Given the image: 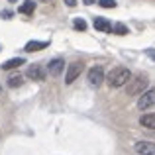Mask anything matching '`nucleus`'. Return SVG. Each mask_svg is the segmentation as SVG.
Masks as SVG:
<instances>
[{
  "mask_svg": "<svg viewBox=\"0 0 155 155\" xmlns=\"http://www.w3.org/2000/svg\"><path fill=\"white\" fill-rule=\"evenodd\" d=\"M132 79V71L128 67H114L108 75H104V81L108 83L110 88H120Z\"/></svg>",
  "mask_w": 155,
  "mask_h": 155,
  "instance_id": "1",
  "label": "nucleus"
},
{
  "mask_svg": "<svg viewBox=\"0 0 155 155\" xmlns=\"http://www.w3.org/2000/svg\"><path fill=\"white\" fill-rule=\"evenodd\" d=\"M124 87H126V92H128V96H140L143 91H147L149 79H147V75L140 73V75L132 77V79H130L128 83L124 84Z\"/></svg>",
  "mask_w": 155,
  "mask_h": 155,
  "instance_id": "2",
  "label": "nucleus"
},
{
  "mask_svg": "<svg viewBox=\"0 0 155 155\" xmlns=\"http://www.w3.org/2000/svg\"><path fill=\"white\" fill-rule=\"evenodd\" d=\"M155 106V88H147V91H143L140 94V98H137V108L140 110H147Z\"/></svg>",
  "mask_w": 155,
  "mask_h": 155,
  "instance_id": "3",
  "label": "nucleus"
},
{
  "mask_svg": "<svg viewBox=\"0 0 155 155\" xmlns=\"http://www.w3.org/2000/svg\"><path fill=\"white\" fill-rule=\"evenodd\" d=\"M83 69H84V65L81 63V61H73L71 65H67V73H65V83H67V84L75 83L77 77L83 73Z\"/></svg>",
  "mask_w": 155,
  "mask_h": 155,
  "instance_id": "4",
  "label": "nucleus"
},
{
  "mask_svg": "<svg viewBox=\"0 0 155 155\" xmlns=\"http://www.w3.org/2000/svg\"><path fill=\"white\" fill-rule=\"evenodd\" d=\"M88 83L92 87H100L104 83V69L100 65H94V67L88 69Z\"/></svg>",
  "mask_w": 155,
  "mask_h": 155,
  "instance_id": "5",
  "label": "nucleus"
},
{
  "mask_svg": "<svg viewBox=\"0 0 155 155\" xmlns=\"http://www.w3.org/2000/svg\"><path fill=\"white\" fill-rule=\"evenodd\" d=\"M45 69L41 67V65H30L28 67V71H26V77L28 79H31V81H45Z\"/></svg>",
  "mask_w": 155,
  "mask_h": 155,
  "instance_id": "6",
  "label": "nucleus"
},
{
  "mask_svg": "<svg viewBox=\"0 0 155 155\" xmlns=\"http://www.w3.org/2000/svg\"><path fill=\"white\" fill-rule=\"evenodd\" d=\"M134 151L137 155H155V141H137Z\"/></svg>",
  "mask_w": 155,
  "mask_h": 155,
  "instance_id": "7",
  "label": "nucleus"
},
{
  "mask_svg": "<svg viewBox=\"0 0 155 155\" xmlns=\"http://www.w3.org/2000/svg\"><path fill=\"white\" fill-rule=\"evenodd\" d=\"M63 71H65V61L61 59V57H55V59L49 61V65H47V73H49L51 77H59Z\"/></svg>",
  "mask_w": 155,
  "mask_h": 155,
  "instance_id": "8",
  "label": "nucleus"
},
{
  "mask_svg": "<svg viewBox=\"0 0 155 155\" xmlns=\"http://www.w3.org/2000/svg\"><path fill=\"white\" fill-rule=\"evenodd\" d=\"M26 63L24 57H14V59H8L6 63H2V71H12V69H18L20 65Z\"/></svg>",
  "mask_w": 155,
  "mask_h": 155,
  "instance_id": "9",
  "label": "nucleus"
},
{
  "mask_svg": "<svg viewBox=\"0 0 155 155\" xmlns=\"http://www.w3.org/2000/svg\"><path fill=\"white\" fill-rule=\"evenodd\" d=\"M49 45V41H28L26 43V47H24V49H26L28 53H31V51H39V49H45V47Z\"/></svg>",
  "mask_w": 155,
  "mask_h": 155,
  "instance_id": "10",
  "label": "nucleus"
},
{
  "mask_svg": "<svg viewBox=\"0 0 155 155\" xmlns=\"http://www.w3.org/2000/svg\"><path fill=\"white\" fill-rule=\"evenodd\" d=\"M110 28H112V24H110L106 18H100V16H96V18H94V30H98V31H110Z\"/></svg>",
  "mask_w": 155,
  "mask_h": 155,
  "instance_id": "11",
  "label": "nucleus"
},
{
  "mask_svg": "<svg viewBox=\"0 0 155 155\" xmlns=\"http://www.w3.org/2000/svg\"><path fill=\"white\" fill-rule=\"evenodd\" d=\"M140 124L147 130H155V112L153 114H143V116L140 118Z\"/></svg>",
  "mask_w": 155,
  "mask_h": 155,
  "instance_id": "12",
  "label": "nucleus"
},
{
  "mask_svg": "<svg viewBox=\"0 0 155 155\" xmlns=\"http://www.w3.org/2000/svg\"><path fill=\"white\" fill-rule=\"evenodd\" d=\"M34 10H35V2H34V0H24V4L18 8L20 14H26V16H31Z\"/></svg>",
  "mask_w": 155,
  "mask_h": 155,
  "instance_id": "13",
  "label": "nucleus"
},
{
  "mask_svg": "<svg viewBox=\"0 0 155 155\" xmlns=\"http://www.w3.org/2000/svg\"><path fill=\"white\" fill-rule=\"evenodd\" d=\"M22 83H24V77L20 75V73H14V75H10V77H8V87H10V88L22 87Z\"/></svg>",
  "mask_w": 155,
  "mask_h": 155,
  "instance_id": "14",
  "label": "nucleus"
},
{
  "mask_svg": "<svg viewBox=\"0 0 155 155\" xmlns=\"http://www.w3.org/2000/svg\"><path fill=\"white\" fill-rule=\"evenodd\" d=\"M110 31H112V34H116V35H128L130 34V30H128V26H124V24H114L112 28H110Z\"/></svg>",
  "mask_w": 155,
  "mask_h": 155,
  "instance_id": "15",
  "label": "nucleus"
},
{
  "mask_svg": "<svg viewBox=\"0 0 155 155\" xmlns=\"http://www.w3.org/2000/svg\"><path fill=\"white\" fill-rule=\"evenodd\" d=\"M73 28H75V30L84 31V30H87V22H84L83 18H75V22H73Z\"/></svg>",
  "mask_w": 155,
  "mask_h": 155,
  "instance_id": "16",
  "label": "nucleus"
},
{
  "mask_svg": "<svg viewBox=\"0 0 155 155\" xmlns=\"http://www.w3.org/2000/svg\"><path fill=\"white\" fill-rule=\"evenodd\" d=\"M102 8H116V0H98Z\"/></svg>",
  "mask_w": 155,
  "mask_h": 155,
  "instance_id": "17",
  "label": "nucleus"
},
{
  "mask_svg": "<svg viewBox=\"0 0 155 155\" xmlns=\"http://www.w3.org/2000/svg\"><path fill=\"white\" fill-rule=\"evenodd\" d=\"M2 18H4V20H10V18H12V12H10V10H4V12H2Z\"/></svg>",
  "mask_w": 155,
  "mask_h": 155,
  "instance_id": "18",
  "label": "nucleus"
},
{
  "mask_svg": "<svg viewBox=\"0 0 155 155\" xmlns=\"http://www.w3.org/2000/svg\"><path fill=\"white\" fill-rule=\"evenodd\" d=\"M65 4H67V6H75L77 0H65Z\"/></svg>",
  "mask_w": 155,
  "mask_h": 155,
  "instance_id": "19",
  "label": "nucleus"
},
{
  "mask_svg": "<svg viewBox=\"0 0 155 155\" xmlns=\"http://www.w3.org/2000/svg\"><path fill=\"white\" fill-rule=\"evenodd\" d=\"M83 2H84V4H87V6H91V4H94V2H96V0H83Z\"/></svg>",
  "mask_w": 155,
  "mask_h": 155,
  "instance_id": "20",
  "label": "nucleus"
},
{
  "mask_svg": "<svg viewBox=\"0 0 155 155\" xmlns=\"http://www.w3.org/2000/svg\"><path fill=\"white\" fill-rule=\"evenodd\" d=\"M0 96H2V87H0Z\"/></svg>",
  "mask_w": 155,
  "mask_h": 155,
  "instance_id": "21",
  "label": "nucleus"
}]
</instances>
